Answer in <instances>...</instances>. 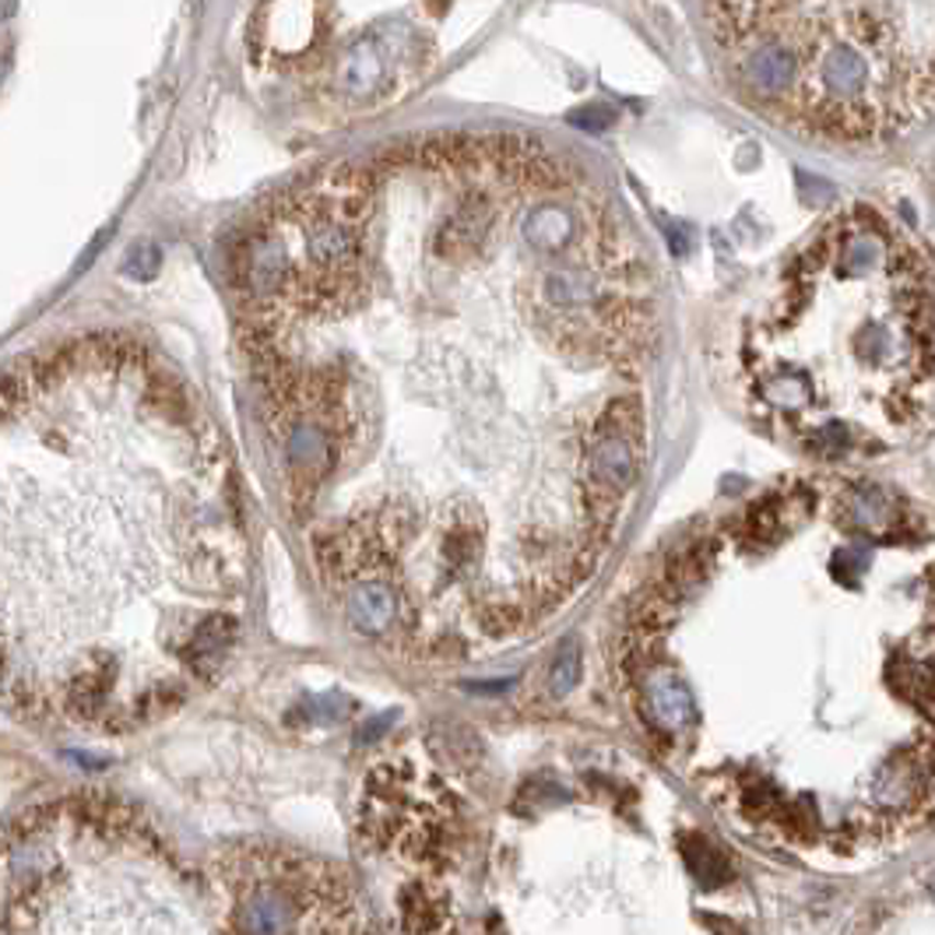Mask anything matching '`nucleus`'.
Here are the masks:
<instances>
[{
	"label": "nucleus",
	"instance_id": "f257e3e1",
	"mask_svg": "<svg viewBox=\"0 0 935 935\" xmlns=\"http://www.w3.org/2000/svg\"><path fill=\"white\" fill-rule=\"evenodd\" d=\"M226 932H356V897L334 865L281 847H232L215 858Z\"/></svg>",
	"mask_w": 935,
	"mask_h": 935
},
{
	"label": "nucleus",
	"instance_id": "f03ea898",
	"mask_svg": "<svg viewBox=\"0 0 935 935\" xmlns=\"http://www.w3.org/2000/svg\"><path fill=\"white\" fill-rule=\"evenodd\" d=\"M324 0H264L246 32V46L257 60L310 57L324 39Z\"/></svg>",
	"mask_w": 935,
	"mask_h": 935
},
{
	"label": "nucleus",
	"instance_id": "7ed1b4c3",
	"mask_svg": "<svg viewBox=\"0 0 935 935\" xmlns=\"http://www.w3.org/2000/svg\"><path fill=\"white\" fill-rule=\"evenodd\" d=\"M345 615L359 637H391L405 623V598L388 577H362L348 584Z\"/></svg>",
	"mask_w": 935,
	"mask_h": 935
},
{
	"label": "nucleus",
	"instance_id": "20e7f679",
	"mask_svg": "<svg viewBox=\"0 0 935 935\" xmlns=\"http://www.w3.org/2000/svg\"><path fill=\"white\" fill-rule=\"evenodd\" d=\"M334 89L353 103H373L391 89L388 54H383L377 36H366L345 49L338 67H334Z\"/></svg>",
	"mask_w": 935,
	"mask_h": 935
},
{
	"label": "nucleus",
	"instance_id": "39448f33",
	"mask_svg": "<svg viewBox=\"0 0 935 935\" xmlns=\"http://www.w3.org/2000/svg\"><path fill=\"white\" fill-rule=\"evenodd\" d=\"M647 707H650V714H655L668 731L690 725L693 714H696L693 696H690V690L682 686L679 679H658V682H650Z\"/></svg>",
	"mask_w": 935,
	"mask_h": 935
},
{
	"label": "nucleus",
	"instance_id": "423d86ee",
	"mask_svg": "<svg viewBox=\"0 0 935 935\" xmlns=\"http://www.w3.org/2000/svg\"><path fill=\"white\" fill-rule=\"evenodd\" d=\"M580 672H584V650L577 640H566L553 661V672H549V693L566 696L580 682Z\"/></svg>",
	"mask_w": 935,
	"mask_h": 935
},
{
	"label": "nucleus",
	"instance_id": "0eeeda50",
	"mask_svg": "<svg viewBox=\"0 0 935 935\" xmlns=\"http://www.w3.org/2000/svg\"><path fill=\"white\" fill-rule=\"evenodd\" d=\"M686 862H690L693 873L707 882V887H717V882H725V879H728V865H725V858L717 855V851H714L707 841H700V838L686 841Z\"/></svg>",
	"mask_w": 935,
	"mask_h": 935
},
{
	"label": "nucleus",
	"instance_id": "6e6552de",
	"mask_svg": "<svg viewBox=\"0 0 935 935\" xmlns=\"http://www.w3.org/2000/svg\"><path fill=\"white\" fill-rule=\"evenodd\" d=\"M127 275H141V278H152L155 272H159V250L152 246V243H141V246H134L130 254H127V267H124Z\"/></svg>",
	"mask_w": 935,
	"mask_h": 935
},
{
	"label": "nucleus",
	"instance_id": "1a4fd4ad",
	"mask_svg": "<svg viewBox=\"0 0 935 935\" xmlns=\"http://www.w3.org/2000/svg\"><path fill=\"white\" fill-rule=\"evenodd\" d=\"M882 507H887V499H882V493H876V489H862V493L855 496V504H851V510L858 513V521H862V524H873V528L879 524V517L887 513Z\"/></svg>",
	"mask_w": 935,
	"mask_h": 935
},
{
	"label": "nucleus",
	"instance_id": "9d476101",
	"mask_svg": "<svg viewBox=\"0 0 935 935\" xmlns=\"http://www.w3.org/2000/svg\"><path fill=\"white\" fill-rule=\"evenodd\" d=\"M574 127H588V130H605L612 124V109L605 106H588V109H574L570 116H566Z\"/></svg>",
	"mask_w": 935,
	"mask_h": 935
},
{
	"label": "nucleus",
	"instance_id": "9b49d317",
	"mask_svg": "<svg viewBox=\"0 0 935 935\" xmlns=\"http://www.w3.org/2000/svg\"><path fill=\"white\" fill-rule=\"evenodd\" d=\"M928 893H932V900H935V873L928 876Z\"/></svg>",
	"mask_w": 935,
	"mask_h": 935
}]
</instances>
